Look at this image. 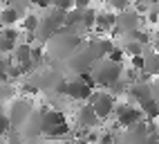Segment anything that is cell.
<instances>
[{"label": "cell", "instance_id": "4", "mask_svg": "<svg viewBox=\"0 0 159 144\" xmlns=\"http://www.w3.org/2000/svg\"><path fill=\"white\" fill-rule=\"evenodd\" d=\"M56 88H58V92L67 95V97H70V99H74V101H88V99H90V95L94 92V84H92L90 72H88V74H83V77L63 79Z\"/></svg>", "mask_w": 159, "mask_h": 144}, {"label": "cell", "instance_id": "17", "mask_svg": "<svg viewBox=\"0 0 159 144\" xmlns=\"http://www.w3.org/2000/svg\"><path fill=\"white\" fill-rule=\"evenodd\" d=\"M130 65H132L134 70L141 72V68H143V52H141V54H130Z\"/></svg>", "mask_w": 159, "mask_h": 144}, {"label": "cell", "instance_id": "12", "mask_svg": "<svg viewBox=\"0 0 159 144\" xmlns=\"http://www.w3.org/2000/svg\"><path fill=\"white\" fill-rule=\"evenodd\" d=\"M20 20V14L16 7H2L0 9V25L2 27H11V25H18Z\"/></svg>", "mask_w": 159, "mask_h": 144}, {"label": "cell", "instance_id": "19", "mask_svg": "<svg viewBox=\"0 0 159 144\" xmlns=\"http://www.w3.org/2000/svg\"><path fill=\"white\" fill-rule=\"evenodd\" d=\"M112 142H114L112 133H103V135H99V144H112Z\"/></svg>", "mask_w": 159, "mask_h": 144}, {"label": "cell", "instance_id": "22", "mask_svg": "<svg viewBox=\"0 0 159 144\" xmlns=\"http://www.w3.org/2000/svg\"><path fill=\"white\" fill-rule=\"evenodd\" d=\"M0 9H2V0H0Z\"/></svg>", "mask_w": 159, "mask_h": 144}, {"label": "cell", "instance_id": "7", "mask_svg": "<svg viewBox=\"0 0 159 144\" xmlns=\"http://www.w3.org/2000/svg\"><path fill=\"white\" fill-rule=\"evenodd\" d=\"M143 117V110L139 106H134V104H121V106H114V119H116V124L123 126V128H128L132 124H137Z\"/></svg>", "mask_w": 159, "mask_h": 144}, {"label": "cell", "instance_id": "16", "mask_svg": "<svg viewBox=\"0 0 159 144\" xmlns=\"http://www.w3.org/2000/svg\"><path fill=\"white\" fill-rule=\"evenodd\" d=\"M47 5H52V7H58V9H72L74 7V0H47Z\"/></svg>", "mask_w": 159, "mask_h": 144}, {"label": "cell", "instance_id": "13", "mask_svg": "<svg viewBox=\"0 0 159 144\" xmlns=\"http://www.w3.org/2000/svg\"><path fill=\"white\" fill-rule=\"evenodd\" d=\"M146 74H159V54L157 52H143V68Z\"/></svg>", "mask_w": 159, "mask_h": 144}, {"label": "cell", "instance_id": "6", "mask_svg": "<svg viewBox=\"0 0 159 144\" xmlns=\"http://www.w3.org/2000/svg\"><path fill=\"white\" fill-rule=\"evenodd\" d=\"M90 106L94 108V113H97V117L99 119H108L114 115V95L108 90H94L92 95H90Z\"/></svg>", "mask_w": 159, "mask_h": 144}, {"label": "cell", "instance_id": "9", "mask_svg": "<svg viewBox=\"0 0 159 144\" xmlns=\"http://www.w3.org/2000/svg\"><path fill=\"white\" fill-rule=\"evenodd\" d=\"M139 12H130V14H121V16H116V27L114 29H119V32L123 34H130L134 32L137 27H139Z\"/></svg>", "mask_w": 159, "mask_h": 144}, {"label": "cell", "instance_id": "10", "mask_svg": "<svg viewBox=\"0 0 159 144\" xmlns=\"http://www.w3.org/2000/svg\"><path fill=\"white\" fill-rule=\"evenodd\" d=\"M16 38H18L16 25H11V27H2V29H0V54L11 52L14 45H16Z\"/></svg>", "mask_w": 159, "mask_h": 144}, {"label": "cell", "instance_id": "3", "mask_svg": "<svg viewBox=\"0 0 159 144\" xmlns=\"http://www.w3.org/2000/svg\"><path fill=\"white\" fill-rule=\"evenodd\" d=\"M67 23V12L65 9H58V7H45V14L38 16V27H36V41L38 43H45L47 38H52L58 29H63Z\"/></svg>", "mask_w": 159, "mask_h": 144}, {"label": "cell", "instance_id": "11", "mask_svg": "<svg viewBox=\"0 0 159 144\" xmlns=\"http://www.w3.org/2000/svg\"><path fill=\"white\" fill-rule=\"evenodd\" d=\"M76 124L81 128H94V126L99 124V117H97V113H94L92 106H83L76 113Z\"/></svg>", "mask_w": 159, "mask_h": 144}, {"label": "cell", "instance_id": "21", "mask_svg": "<svg viewBox=\"0 0 159 144\" xmlns=\"http://www.w3.org/2000/svg\"><path fill=\"white\" fill-rule=\"evenodd\" d=\"M155 45L159 47V29H157V36H155Z\"/></svg>", "mask_w": 159, "mask_h": 144}, {"label": "cell", "instance_id": "1", "mask_svg": "<svg viewBox=\"0 0 159 144\" xmlns=\"http://www.w3.org/2000/svg\"><path fill=\"white\" fill-rule=\"evenodd\" d=\"M45 52L56 59V61H67V56L81 45V36L79 32H72V29H58V32L45 41Z\"/></svg>", "mask_w": 159, "mask_h": 144}, {"label": "cell", "instance_id": "2", "mask_svg": "<svg viewBox=\"0 0 159 144\" xmlns=\"http://www.w3.org/2000/svg\"><path fill=\"white\" fill-rule=\"evenodd\" d=\"M90 77H92V84L99 86V88H114L123 77V68L116 61H112L108 56H101L92 63Z\"/></svg>", "mask_w": 159, "mask_h": 144}, {"label": "cell", "instance_id": "14", "mask_svg": "<svg viewBox=\"0 0 159 144\" xmlns=\"http://www.w3.org/2000/svg\"><path fill=\"white\" fill-rule=\"evenodd\" d=\"M23 27L25 29H29L31 34L36 32V27H38V16L36 14H29V16H25V20H23Z\"/></svg>", "mask_w": 159, "mask_h": 144}, {"label": "cell", "instance_id": "20", "mask_svg": "<svg viewBox=\"0 0 159 144\" xmlns=\"http://www.w3.org/2000/svg\"><path fill=\"white\" fill-rule=\"evenodd\" d=\"M90 2H92V0H74V7H79V9H88Z\"/></svg>", "mask_w": 159, "mask_h": 144}, {"label": "cell", "instance_id": "18", "mask_svg": "<svg viewBox=\"0 0 159 144\" xmlns=\"http://www.w3.org/2000/svg\"><path fill=\"white\" fill-rule=\"evenodd\" d=\"M7 128H9V117L5 110H0V135H5Z\"/></svg>", "mask_w": 159, "mask_h": 144}, {"label": "cell", "instance_id": "8", "mask_svg": "<svg viewBox=\"0 0 159 144\" xmlns=\"http://www.w3.org/2000/svg\"><path fill=\"white\" fill-rule=\"evenodd\" d=\"M94 27H97V32L103 36L108 32H114L116 27V14L112 9H103V12H97L94 14Z\"/></svg>", "mask_w": 159, "mask_h": 144}, {"label": "cell", "instance_id": "15", "mask_svg": "<svg viewBox=\"0 0 159 144\" xmlns=\"http://www.w3.org/2000/svg\"><path fill=\"white\" fill-rule=\"evenodd\" d=\"M9 63H11V61H9V59L0 56V84L9 79Z\"/></svg>", "mask_w": 159, "mask_h": 144}, {"label": "cell", "instance_id": "5", "mask_svg": "<svg viewBox=\"0 0 159 144\" xmlns=\"http://www.w3.org/2000/svg\"><path fill=\"white\" fill-rule=\"evenodd\" d=\"M31 110H34V106H31V101L25 99V97H14L11 101H9V106H7V117H9V126L11 128H20L25 124V119L31 115Z\"/></svg>", "mask_w": 159, "mask_h": 144}]
</instances>
